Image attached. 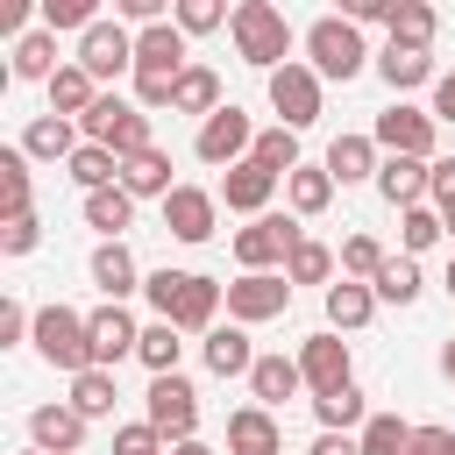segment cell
<instances>
[{
	"label": "cell",
	"mask_w": 455,
	"mask_h": 455,
	"mask_svg": "<svg viewBox=\"0 0 455 455\" xmlns=\"http://www.w3.org/2000/svg\"><path fill=\"white\" fill-rule=\"evenodd\" d=\"M0 213H7V220L36 213V206H28V149H21V142L0 149Z\"/></svg>",
	"instance_id": "35"
},
{
	"label": "cell",
	"mask_w": 455,
	"mask_h": 455,
	"mask_svg": "<svg viewBox=\"0 0 455 455\" xmlns=\"http://www.w3.org/2000/svg\"><path fill=\"white\" fill-rule=\"evenodd\" d=\"M306 391V370H299V355H256V370H249V398L263 405V412H277L284 398H299Z\"/></svg>",
	"instance_id": "21"
},
{
	"label": "cell",
	"mask_w": 455,
	"mask_h": 455,
	"mask_svg": "<svg viewBox=\"0 0 455 455\" xmlns=\"http://www.w3.org/2000/svg\"><path fill=\"white\" fill-rule=\"evenodd\" d=\"M85 327H92V370H114L121 355L142 348V327L128 320V306H100V313H85Z\"/></svg>",
	"instance_id": "17"
},
{
	"label": "cell",
	"mask_w": 455,
	"mask_h": 455,
	"mask_svg": "<svg viewBox=\"0 0 455 455\" xmlns=\"http://www.w3.org/2000/svg\"><path fill=\"white\" fill-rule=\"evenodd\" d=\"M178 348H185V341H178V327H171V320H149L135 355H142V370H149V377H178Z\"/></svg>",
	"instance_id": "40"
},
{
	"label": "cell",
	"mask_w": 455,
	"mask_h": 455,
	"mask_svg": "<svg viewBox=\"0 0 455 455\" xmlns=\"http://www.w3.org/2000/svg\"><path fill=\"white\" fill-rule=\"evenodd\" d=\"M135 220V199L128 185H107V192H85V228H100V242H121V228Z\"/></svg>",
	"instance_id": "34"
},
{
	"label": "cell",
	"mask_w": 455,
	"mask_h": 455,
	"mask_svg": "<svg viewBox=\"0 0 455 455\" xmlns=\"http://www.w3.org/2000/svg\"><path fill=\"white\" fill-rule=\"evenodd\" d=\"M21 149H28V164H71V156H78V121L36 114V121L21 128Z\"/></svg>",
	"instance_id": "22"
},
{
	"label": "cell",
	"mask_w": 455,
	"mask_h": 455,
	"mask_svg": "<svg viewBox=\"0 0 455 455\" xmlns=\"http://www.w3.org/2000/svg\"><path fill=\"white\" fill-rule=\"evenodd\" d=\"M228 36H235V57H242V64H256L263 78L291 64V21H284L270 0H242V7H235V21H228Z\"/></svg>",
	"instance_id": "2"
},
{
	"label": "cell",
	"mask_w": 455,
	"mask_h": 455,
	"mask_svg": "<svg viewBox=\"0 0 455 455\" xmlns=\"http://www.w3.org/2000/svg\"><path fill=\"white\" fill-rule=\"evenodd\" d=\"M142 299L156 306V320H171L178 334H213V313L228 306V284L199 277V270H149Z\"/></svg>",
	"instance_id": "1"
},
{
	"label": "cell",
	"mask_w": 455,
	"mask_h": 455,
	"mask_svg": "<svg viewBox=\"0 0 455 455\" xmlns=\"http://www.w3.org/2000/svg\"><path fill=\"white\" fill-rule=\"evenodd\" d=\"M427 185H434V164H419V156H384V171H377V192L405 213V206H427Z\"/></svg>",
	"instance_id": "23"
},
{
	"label": "cell",
	"mask_w": 455,
	"mask_h": 455,
	"mask_svg": "<svg viewBox=\"0 0 455 455\" xmlns=\"http://www.w3.org/2000/svg\"><path fill=\"white\" fill-rule=\"evenodd\" d=\"M142 419L178 448V441H192V427H199V391H192V377H149V391H142Z\"/></svg>",
	"instance_id": "8"
},
{
	"label": "cell",
	"mask_w": 455,
	"mask_h": 455,
	"mask_svg": "<svg viewBox=\"0 0 455 455\" xmlns=\"http://www.w3.org/2000/svg\"><path fill=\"white\" fill-rule=\"evenodd\" d=\"M78 135H85V142H100V149H114L121 164H128V156H142V149H156L149 114H142L135 100H121V92H100V107L78 121Z\"/></svg>",
	"instance_id": "4"
},
{
	"label": "cell",
	"mask_w": 455,
	"mask_h": 455,
	"mask_svg": "<svg viewBox=\"0 0 455 455\" xmlns=\"http://www.w3.org/2000/svg\"><path fill=\"white\" fill-rule=\"evenodd\" d=\"M171 21H178L185 36H213V28H220V21H235V14H228L220 0H178V7H171Z\"/></svg>",
	"instance_id": "47"
},
{
	"label": "cell",
	"mask_w": 455,
	"mask_h": 455,
	"mask_svg": "<svg viewBox=\"0 0 455 455\" xmlns=\"http://www.w3.org/2000/svg\"><path fill=\"white\" fill-rule=\"evenodd\" d=\"M299 235H306V228H299L291 213H256L249 228H235V263H242V270H277V263L299 249Z\"/></svg>",
	"instance_id": "9"
},
{
	"label": "cell",
	"mask_w": 455,
	"mask_h": 455,
	"mask_svg": "<svg viewBox=\"0 0 455 455\" xmlns=\"http://www.w3.org/2000/svg\"><path fill=\"white\" fill-rule=\"evenodd\" d=\"M114 455H171V441L149 419H128V427H114Z\"/></svg>",
	"instance_id": "48"
},
{
	"label": "cell",
	"mask_w": 455,
	"mask_h": 455,
	"mask_svg": "<svg viewBox=\"0 0 455 455\" xmlns=\"http://www.w3.org/2000/svg\"><path fill=\"white\" fill-rule=\"evenodd\" d=\"M434 121L455 128V71H441V85H434Z\"/></svg>",
	"instance_id": "55"
},
{
	"label": "cell",
	"mask_w": 455,
	"mask_h": 455,
	"mask_svg": "<svg viewBox=\"0 0 455 455\" xmlns=\"http://www.w3.org/2000/svg\"><path fill=\"white\" fill-rule=\"evenodd\" d=\"M114 14H121V21H142V28L171 21V14H164V0H114Z\"/></svg>",
	"instance_id": "52"
},
{
	"label": "cell",
	"mask_w": 455,
	"mask_h": 455,
	"mask_svg": "<svg viewBox=\"0 0 455 455\" xmlns=\"http://www.w3.org/2000/svg\"><path fill=\"white\" fill-rule=\"evenodd\" d=\"M249 164H263L270 178H291V171H299V135H291V128H263L256 149H249Z\"/></svg>",
	"instance_id": "41"
},
{
	"label": "cell",
	"mask_w": 455,
	"mask_h": 455,
	"mask_svg": "<svg viewBox=\"0 0 455 455\" xmlns=\"http://www.w3.org/2000/svg\"><path fill=\"white\" fill-rule=\"evenodd\" d=\"M28 341H36V355H43L50 370H64V377H85V370H92V327H85V313H71V306H43Z\"/></svg>",
	"instance_id": "5"
},
{
	"label": "cell",
	"mask_w": 455,
	"mask_h": 455,
	"mask_svg": "<svg viewBox=\"0 0 455 455\" xmlns=\"http://www.w3.org/2000/svg\"><path fill=\"white\" fill-rule=\"evenodd\" d=\"M85 427H92V419H85V412H71L64 398L28 412V441H36L43 455H78V448H85Z\"/></svg>",
	"instance_id": "18"
},
{
	"label": "cell",
	"mask_w": 455,
	"mask_h": 455,
	"mask_svg": "<svg viewBox=\"0 0 455 455\" xmlns=\"http://www.w3.org/2000/svg\"><path fill=\"white\" fill-rule=\"evenodd\" d=\"M370 135H377V149H384V156H419V164H434L441 121H434V107H405V100H398V107H384V114H377V128H370Z\"/></svg>",
	"instance_id": "7"
},
{
	"label": "cell",
	"mask_w": 455,
	"mask_h": 455,
	"mask_svg": "<svg viewBox=\"0 0 455 455\" xmlns=\"http://www.w3.org/2000/svg\"><path fill=\"white\" fill-rule=\"evenodd\" d=\"M299 370H306V391H313V398H320V391L355 384V355H348V341H341L334 327H320V334H306V341H299Z\"/></svg>",
	"instance_id": "13"
},
{
	"label": "cell",
	"mask_w": 455,
	"mask_h": 455,
	"mask_svg": "<svg viewBox=\"0 0 455 455\" xmlns=\"http://www.w3.org/2000/svg\"><path fill=\"white\" fill-rule=\"evenodd\" d=\"M71 64L92 71V85H107V78L135 71V36H128L121 21H92V28L78 36V57H71Z\"/></svg>",
	"instance_id": "11"
},
{
	"label": "cell",
	"mask_w": 455,
	"mask_h": 455,
	"mask_svg": "<svg viewBox=\"0 0 455 455\" xmlns=\"http://www.w3.org/2000/svg\"><path fill=\"white\" fill-rule=\"evenodd\" d=\"M291 306V277L284 270H242L235 284H228V320L235 327H263V320H277Z\"/></svg>",
	"instance_id": "10"
},
{
	"label": "cell",
	"mask_w": 455,
	"mask_h": 455,
	"mask_svg": "<svg viewBox=\"0 0 455 455\" xmlns=\"http://www.w3.org/2000/svg\"><path fill=\"white\" fill-rule=\"evenodd\" d=\"M284 199H291V213H299V220L327 213V206H334V178H327V164H299V171L284 178Z\"/></svg>",
	"instance_id": "30"
},
{
	"label": "cell",
	"mask_w": 455,
	"mask_h": 455,
	"mask_svg": "<svg viewBox=\"0 0 455 455\" xmlns=\"http://www.w3.org/2000/svg\"><path fill=\"white\" fill-rule=\"evenodd\" d=\"M228 455H284V427L263 405H235L228 412Z\"/></svg>",
	"instance_id": "20"
},
{
	"label": "cell",
	"mask_w": 455,
	"mask_h": 455,
	"mask_svg": "<svg viewBox=\"0 0 455 455\" xmlns=\"http://www.w3.org/2000/svg\"><path fill=\"white\" fill-rule=\"evenodd\" d=\"M36 242H43V220H36V213H21V220H0V249H7V256H28Z\"/></svg>",
	"instance_id": "49"
},
{
	"label": "cell",
	"mask_w": 455,
	"mask_h": 455,
	"mask_svg": "<svg viewBox=\"0 0 455 455\" xmlns=\"http://www.w3.org/2000/svg\"><path fill=\"white\" fill-rule=\"evenodd\" d=\"M28 334H36V313H28L21 299H7V306H0V348H14V341H28Z\"/></svg>",
	"instance_id": "50"
},
{
	"label": "cell",
	"mask_w": 455,
	"mask_h": 455,
	"mask_svg": "<svg viewBox=\"0 0 455 455\" xmlns=\"http://www.w3.org/2000/svg\"><path fill=\"white\" fill-rule=\"evenodd\" d=\"M355 441H363V455H405V448H412V427H405L398 412H370Z\"/></svg>",
	"instance_id": "44"
},
{
	"label": "cell",
	"mask_w": 455,
	"mask_h": 455,
	"mask_svg": "<svg viewBox=\"0 0 455 455\" xmlns=\"http://www.w3.org/2000/svg\"><path fill=\"white\" fill-rule=\"evenodd\" d=\"M434 7L427 0H398L391 7V43H405V50H434Z\"/></svg>",
	"instance_id": "38"
},
{
	"label": "cell",
	"mask_w": 455,
	"mask_h": 455,
	"mask_svg": "<svg viewBox=\"0 0 455 455\" xmlns=\"http://www.w3.org/2000/svg\"><path fill=\"white\" fill-rule=\"evenodd\" d=\"M277 185H284V178H270L263 164H235V171H220V185H213V192H220V206H228V213H249V220H256V213H270Z\"/></svg>",
	"instance_id": "16"
},
{
	"label": "cell",
	"mask_w": 455,
	"mask_h": 455,
	"mask_svg": "<svg viewBox=\"0 0 455 455\" xmlns=\"http://www.w3.org/2000/svg\"><path fill=\"white\" fill-rule=\"evenodd\" d=\"M370 291H377V306H412V299H419V263H412V256H391Z\"/></svg>",
	"instance_id": "43"
},
{
	"label": "cell",
	"mask_w": 455,
	"mask_h": 455,
	"mask_svg": "<svg viewBox=\"0 0 455 455\" xmlns=\"http://www.w3.org/2000/svg\"><path fill=\"white\" fill-rule=\"evenodd\" d=\"M92 284L107 291V306H121L128 291H142V270H135L128 242H100V249H92Z\"/></svg>",
	"instance_id": "25"
},
{
	"label": "cell",
	"mask_w": 455,
	"mask_h": 455,
	"mask_svg": "<svg viewBox=\"0 0 455 455\" xmlns=\"http://www.w3.org/2000/svg\"><path fill=\"white\" fill-rule=\"evenodd\" d=\"M171 455H213V448H206V441H199V434H192V441H178V448H171Z\"/></svg>",
	"instance_id": "57"
},
{
	"label": "cell",
	"mask_w": 455,
	"mask_h": 455,
	"mask_svg": "<svg viewBox=\"0 0 455 455\" xmlns=\"http://www.w3.org/2000/svg\"><path fill=\"white\" fill-rule=\"evenodd\" d=\"M206 370H213V377H249V370H256V348H249V334H242L235 320L206 334Z\"/></svg>",
	"instance_id": "31"
},
{
	"label": "cell",
	"mask_w": 455,
	"mask_h": 455,
	"mask_svg": "<svg viewBox=\"0 0 455 455\" xmlns=\"http://www.w3.org/2000/svg\"><path fill=\"white\" fill-rule=\"evenodd\" d=\"M121 185H128V199H171V192H178V185H171V156H164V149L128 156V164H121Z\"/></svg>",
	"instance_id": "29"
},
{
	"label": "cell",
	"mask_w": 455,
	"mask_h": 455,
	"mask_svg": "<svg viewBox=\"0 0 455 455\" xmlns=\"http://www.w3.org/2000/svg\"><path fill=\"white\" fill-rule=\"evenodd\" d=\"M320 164H327V178H334V185H363V178L377 185V171H384V149H377V135H334Z\"/></svg>",
	"instance_id": "19"
},
{
	"label": "cell",
	"mask_w": 455,
	"mask_h": 455,
	"mask_svg": "<svg viewBox=\"0 0 455 455\" xmlns=\"http://www.w3.org/2000/svg\"><path fill=\"white\" fill-rule=\"evenodd\" d=\"M441 235H448V220H441L434 206H405V213H398V242H405V256H419V249H434Z\"/></svg>",
	"instance_id": "45"
},
{
	"label": "cell",
	"mask_w": 455,
	"mask_h": 455,
	"mask_svg": "<svg viewBox=\"0 0 455 455\" xmlns=\"http://www.w3.org/2000/svg\"><path fill=\"white\" fill-rule=\"evenodd\" d=\"M334 263H341V256H334L327 242L299 235V249L284 256V277H291V284H327V277H334Z\"/></svg>",
	"instance_id": "39"
},
{
	"label": "cell",
	"mask_w": 455,
	"mask_h": 455,
	"mask_svg": "<svg viewBox=\"0 0 455 455\" xmlns=\"http://www.w3.org/2000/svg\"><path fill=\"white\" fill-rule=\"evenodd\" d=\"M370 313H377V291H370V284H355V277L327 284V327H334V334H355V327H370Z\"/></svg>",
	"instance_id": "27"
},
{
	"label": "cell",
	"mask_w": 455,
	"mask_h": 455,
	"mask_svg": "<svg viewBox=\"0 0 455 455\" xmlns=\"http://www.w3.org/2000/svg\"><path fill=\"white\" fill-rule=\"evenodd\" d=\"M185 43H192V36H185L178 21L135 28V78H171V85H178V78L192 71V64H185Z\"/></svg>",
	"instance_id": "14"
},
{
	"label": "cell",
	"mask_w": 455,
	"mask_h": 455,
	"mask_svg": "<svg viewBox=\"0 0 455 455\" xmlns=\"http://www.w3.org/2000/svg\"><path fill=\"white\" fill-rule=\"evenodd\" d=\"M448 235H455V213H448Z\"/></svg>",
	"instance_id": "59"
},
{
	"label": "cell",
	"mask_w": 455,
	"mask_h": 455,
	"mask_svg": "<svg viewBox=\"0 0 455 455\" xmlns=\"http://www.w3.org/2000/svg\"><path fill=\"white\" fill-rule=\"evenodd\" d=\"M28 455H43V448H28Z\"/></svg>",
	"instance_id": "60"
},
{
	"label": "cell",
	"mask_w": 455,
	"mask_h": 455,
	"mask_svg": "<svg viewBox=\"0 0 455 455\" xmlns=\"http://www.w3.org/2000/svg\"><path fill=\"white\" fill-rule=\"evenodd\" d=\"M64 178H71L78 192H107V185H121V156L100 149V142H78V156L64 164Z\"/></svg>",
	"instance_id": "33"
},
{
	"label": "cell",
	"mask_w": 455,
	"mask_h": 455,
	"mask_svg": "<svg viewBox=\"0 0 455 455\" xmlns=\"http://www.w3.org/2000/svg\"><path fill=\"white\" fill-rule=\"evenodd\" d=\"M427 199H434L441 220L455 213V156H434V185H427Z\"/></svg>",
	"instance_id": "51"
},
{
	"label": "cell",
	"mask_w": 455,
	"mask_h": 455,
	"mask_svg": "<svg viewBox=\"0 0 455 455\" xmlns=\"http://www.w3.org/2000/svg\"><path fill=\"white\" fill-rule=\"evenodd\" d=\"M100 92H107V85H92V71L64 64V71L50 78V114H64V121H85V114L100 107Z\"/></svg>",
	"instance_id": "26"
},
{
	"label": "cell",
	"mask_w": 455,
	"mask_h": 455,
	"mask_svg": "<svg viewBox=\"0 0 455 455\" xmlns=\"http://www.w3.org/2000/svg\"><path fill=\"white\" fill-rule=\"evenodd\" d=\"M391 263V249L377 242V235H348L341 242V277H355V284H377V270Z\"/></svg>",
	"instance_id": "42"
},
{
	"label": "cell",
	"mask_w": 455,
	"mask_h": 455,
	"mask_svg": "<svg viewBox=\"0 0 455 455\" xmlns=\"http://www.w3.org/2000/svg\"><path fill=\"white\" fill-rule=\"evenodd\" d=\"M313 419H320V434H363V419H370V398H363L355 384H341V391H320V398H313Z\"/></svg>",
	"instance_id": "28"
},
{
	"label": "cell",
	"mask_w": 455,
	"mask_h": 455,
	"mask_svg": "<svg viewBox=\"0 0 455 455\" xmlns=\"http://www.w3.org/2000/svg\"><path fill=\"white\" fill-rule=\"evenodd\" d=\"M441 377H448V384H455V334H448V341H441Z\"/></svg>",
	"instance_id": "56"
},
{
	"label": "cell",
	"mask_w": 455,
	"mask_h": 455,
	"mask_svg": "<svg viewBox=\"0 0 455 455\" xmlns=\"http://www.w3.org/2000/svg\"><path fill=\"white\" fill-rule=\"evenodd\" d=\"M36 14H43V28H50V36H64V28H78V36H85V28L100 21V7H92V0H43Z\"/></svg>",
	"instance_id": "46"
},
{
	"label": "cell",
	"mask_w": 455,
	"mask_h": 455,
	"mask_svg": "<svg viewBox=\"0 0 455 455\" xmlns=\"http://www.w3.org/2000/svg\"><path fill=\"white\" fill-rule=\"evenodd\" d=\"M220 107H228V100H220V78H213L206 64H192V71L178 78V100H171V114H199V121H206V114H220Z\"/></svg>",
	"instance_id": "36"
},
{
	"label": "cell",
	"mask_w": 455,
	"mask_h": 455,
	"mask_svg": "<svg viewBox=\"0 0 455 455\" xmlns=\"http://www.w3.org/2000/svg\"><path fill=\"white\" fill-rule=\"evenodd\" d=\"M448 441H455V427H412V448L405 455H448Z\"/></svg>",
	"instance_id": "53"
},
{
	"label": "cell",
	"mask_w": 455,
	"mask_h": 455,
	"mask_svg": "<svg viewBox=\"0 0 455 455\" xmlns=\"http://www.w3.org/2000/svg\"><path fill=\"white\" fill-rule=\"evenodd\" d=\"M377 71H384V85H391V92L441 85V71H434V50H405V43H384V50H377Z\"/></svg>",
	"instance_id": "24"
},
{
	"label": "cell",
	"mask_w": 455,
	"mask_h": 455,
	"mask_svg": "<svg viewBox=\"0 0 455 455\" xmlns=\"http://www.w3.org/2000/svg\"><path fill=\"white\" fill-rule=\"evenodd\" d=\"M306 455H363V441H355V434H313Z\"/></svg>",
	"instance_id": "54"
},
{
	"label": "cell",
	"mask_w": 455,
	"mask_h": 455,
	"mask_svg": "<svg viewBox=\"0 0 455 455\" xmlns=\"http://www.w3.org/2000/svg\"><path fill=\"white\" fill-rule=\"evenodd\" d=\"M306 64L320 71V85H327V78L348 85V78L370 64V43H363V28H355L348 14H320V21L306 28Z\"/></svg>",
	"instance_id": "3"
},
{
	"label": "cell",
	"mask_w": 455,
	"mask_h": 455,
	"mask_svg": "<svg viewBox=\"0 0 455 455\" xmlns=\"http://www.w3.org/2000/svg\"><path fill=\"white\" fill-rule=\"evenodd\" d=\"M57 71H64V64H57V36H50V28H28V36L14 43V64H7V78H43V85H50Z\"/></svg>",
	"instance_id": "32"
},
{
	"label": "cell",
	"mask_w": 455,
	"mask_h": 455,
	"mask_svg": "<svg viewBox=\"0 0 455 455\" xmlns=\"http://www.w3.org/2000/svg\"><path fill=\"white\" fill-rule=\"evenodd\" d=\"M256 135H263V128H256V121H249V114L228 100L220 114H206V121H199V135H192V156H199V164H213V171H235V164H249Z\"/></svg>",
	"instance_id": "6"
},
{
	"label": "cell",
	"mask_w": 455,
	"mask_h": 455,
	"mask_svg": "<svg viewBox=\"0 0 455 455\" xmlns=\"http://www.w3.org/2000/svg\"><path fill=\"white\" fill-rule=\"evenodd\" d=\"M114 370H85V377H71V412H85V419H114Z\"/></svg>",
	"instance_id": "37"
},
{
	"label": "cell",
	"mask_w": 455,
	"mask_h": 455,
	"mask_svg": "<svg viewBox=\"0 0 455 455\" xmlns=\"http://www.w3.org/2000/svg\"><path fill=\"white\" fill-rule=\"evenodd\" d=\"M441 284H448V299H455V256H448V277H441Z\"/></svg>",
	"instance_id": "58"
},
{
	"label": "cell",
	"mask_w": 455,
	"mask_h": 455,
	"mask_svg": "<svg viewBox=\"0 0 455 455\" xmlns=\"http://www.w3.org/2000/svg\"><path fill=\"white\" fill-rule=\"evenodd\" d=\"M270 107H277V128H313L320 121V71L313 64H284L270 71Z\"/></svg>",
	"instance_id": "12"
},
{
	"label": "cell",
	"mask_w": 455,
	"mask_h": 455,
	"mask_svg": "<svg viewBox=\"0 0 455 455\" xmlns=\"http://www.w3.org/2000/svg\"><path fill=\"white\" fill-rule=\"evenodd\" d=\"M213 220H220V192H206V185H178L164 199V228L178 242H213Z\"/></svg>",
	"instance_id": "15"
}]
</instances>
